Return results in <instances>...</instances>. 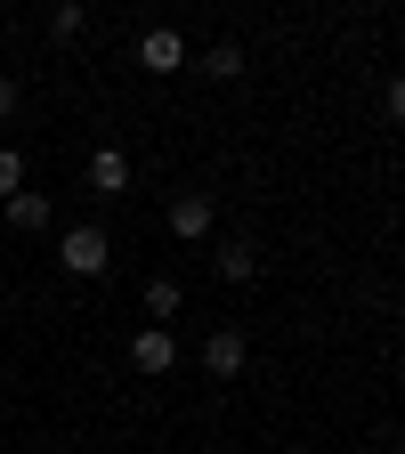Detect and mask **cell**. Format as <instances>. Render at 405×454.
<instances>
[{"label": "cell", "mask_w": 405, "mask_h": 454, "mask_svg": "<svg viewBox=\"0 0 405 454\" xmlns=\"http://www.w3.org/2000/svg\"><path fill=\"white\" fill-rule=\"evenodd\" d=\"M82 25H90V9H82V0H66V9H49V33H57V41H74Z\"/></svg>", "instance_id": "8fae6325"}, {"label": "cell", "mask_w": 405, "mask_h": 454, "mask_svg": "<svg viewBox=\"0 0 405 454\" xmlns=\"http://www.w3.org/2000/svg\"><path fill=\"white\" fill-rule=\"evenodd\" d=\"M389 114H397V122H405V74L389 82Z\"/></svg>", "instance_id": "5bb4252c"}, {"label": "cell", "mask_w": 405, "mask_h": 454, "mask_svg": "<svg viewBox=\"0 0 405 454\" xmlns=\"http://www.w3.org/2000/svg\"><path fill=\"white\" fill-rule=\"evenodd\" d=\"M82 179H90V195H130V154L122 146H97Z\"/></svg>", "instance_id": "5b68a950"}, {"label": "cell", "mask_w": 405, "mask_h": 454, "mask_svg": "<svg viewBox=\"0 0 405 454\" xmlns=\"http://www.w3.org/2000/svg\"><path fill=\"white\" fill-rule=\"evenodd\" d=\"M179 309H187V293H179V276H154V284H146V317H154V325H170Z\"/></svg>", "instance_id": "9c48e42d"}, {"label": "cell", "mask_w": 405, "mask_h": 454, "mask_svg": "<svg viewBox=\"0 0 405 454\" xmlns=\"http://www.w3.org/2000/svg\"><path fill=\"white\" fill-rule=\"evenodd\" d=\"M17 106H25V90H17L9 74H0V122H9V114H17Z\"/></svg>", "instance_id": "4fadbf2b"}, {"label": "cell", "mask_w": 405, "mask_h": 454, "mask_svg": "<svg viewBox=\"0 0 405 454\" xmlns=\"http://www.w3.org/2000/svg\"><path fill=\"white\" fill-rule=\"evenodd\" d=\"M130 365H138V373H170V365H179V340H170V325H146V333L130 340Z\"/></svg>", "instance_id": "8992f818"}, {"label": "cell", "mask_w": 405, "mask_h": 454, "mask_svg": "<svg viewBox=\"0 0 405 454\" xmlns=\"http://www.w3.org/2000/svg\"><path fill=\"white\" fill-rule=\"evenodd\" d=\"M9 195H25V154L0 146V203H9Z\"/></svg>", "instance_id": "7c38bea8"}, {"label": "cell", "mask_w": 405, "mask_h": 454, "mask_svg": "<svg viewBox=\"0 0 405 454\" xmlns=\"http://www.w3.org/2000/svg\"><path fill=\"white\" fill-rule=\"evenodd\" d=\"M9 227L17 236H41L49 227V195H9Z\"/></svg>", "instance_id": "30bf717a"}, {"label": "cell", "mask_w": 405, "mask_h": 454, "mask_svg": "<svg viewBox=\"0 0 405 454\" xmlns=\"http://www.w3.org/2000/svg\"><path fill=\"white\" fill-rule=\"evenodd\" d=\"M211 219H219L211 195H170V236H179V244H203V236H211Z\"/></svg>", "instance_id": "277c9868"}, {"label": "cell", "mask_w": 405, "mask_h": 454, "mask_svg": "<svg viewBox=\"0 0 405 454\" xmlns=\"http://www.w3.org/2000/svg\"><path fill=\"white\" fill-rule=\"evenodd\" d=\"M211 268H219V284H252V276H260V252L236 236V244H219V260H211Z\"/></svg>", "instance_id": "52a82bcc"}, {"label": "cell", "mask_w": 405, "mask_h": 454, "mask_svg": "<svg viewBox=\"0 0 405 454\" xmlns=\"http://www.w3.org/2000/svg\"><path fill=\"white\" fill-rule=\"evenodd\" d=\"M195 74H211V82H244V49H236V41H211V49L195 57Z\"/></svg>", "instance_id": "ba28073f"}, {"label": "cell", "mask_w": 405, "mask_h": 454, "mask_svg": "<svg viewBox=\"0 0 405 454\" xmlns=\"http://www.w3.org/2000/svg\"><path fill=\"white\" fill-rule=\"evenodd\" d=\"M138 66H146V74H179V66H195V49L170 33V25H146V33H138Z\"/></svg>", "instance_id": "7a4b0ae2"}, {"label": "cell", "mask_w": 405, "mask_h": 454, "mask_svg": "<svg viewBox=\"0 0 405 454\" xmlns=\"http://www.w3.org/2000/svg\"><path fill=\"white\" fill-rule=\"evenodd\" d=\"M57 268H66V276H105L113 268V236H105V227H66V236H57Z\"/></svg>", "instance_id": "6da1fadb"}, {"label": "cell", "mask_w": 405, "mask_h": 454, "mask_svg": "<svg viewBox=\"0 0 405 454\" xmlns=\"http://www.w3.org/2000/svg\"><path fill=\"white\" fill-rule=\"evenodd\" d=\"M244 357H252V340H244L236 325H219V333L203 340V373H211V381H236V373H244Z\"/></svg>", "instance_id": "3957f363"}]
</instances>
